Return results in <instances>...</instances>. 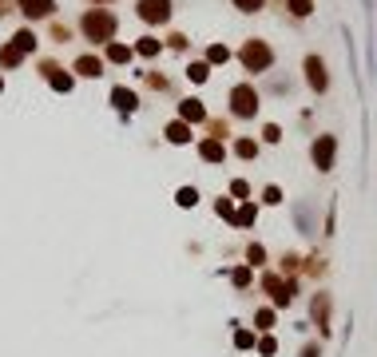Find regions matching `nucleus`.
Masks as SVG:
<instances>
[{"label":"nucleus","instance_id":"1","mask_svg":"<svg viewBox=\"0 0 377 357\" xmlns=\"http://www.w3.org/2000/svg\"><path fill=\"white\" fill-rule=\"evenodd\" d=\"M76 32L88 40L91 48H108L111 40L119 36V16L111 8H84L76 20Z\"/></svg>","mask_w":377,"mask_h":357},{"label":"nucleus","instance_id":"2","mask_svg":"<svg viewBox=\"0 0 377 357\" xmlns=\"http://www.w3.org/2000/svg\"><path fill=\"white\" fill-rule=\"evenodd\" d=\"M258 290L270 298L274 310H286V306H294V298H298V278H286V274H278V270H262Z\"/></svg>","mask_w":377,"mask_h":357},{"label":"nucleus","instance_id":"3","mask_svg":"<svg viewBox=\"0 0 377 357\" xmlns=\"http://www.w3.org/2000/svg\"><path fill=\"white\" fill-rule=\"evenodd\" d=\"M238 64H242V72H250V76H266V72L274 68V48H270L262 36H250V40H242V48H238Z\"/></svg>","mask_w":377,"mask_h":357},{"label":"nucleus","instance_id":"4","mask_svg":"<svg viewBox=\"0 0 377 357\" xmlns=\"http://www.w3.org/2000/svg\"><path fill=\"white\" fill-rule=\"evenodd\" d=\"M227 103H230V119H254L258 111H262V96H258V88L250 79H242V84L230 88Z\"/></svg>","mask_w":377,"mask_h":357},{"label":"nucleus","instance_id":"5","mask_svg":"<svg viewBox=\"0 0 377 357\" xmlns=\"http://www.w3.org/2000/svg\"><path fill=\"white\" fill-rule=\"evenodd\" d=\"M135 16L147 28H167L175 20V0H135Z\"/></svg>","mask_w":377,"mask_h":357},{"label":"nucleus","instance_id":"6","mask_svg":"<svg viewBox=\"0 0 377 357\" xmlns=\"http://www.w3.org/2000/svg\"><path fill=\"white\" fill-rule=\"evenodd\" d=\"M36 68H40V79H44L52 91H60V96H72V91H76V72L64 68L60 60H40Z\"/></svg>","mask_w":377,"mask_h":357},{"label":"nucleus","instance_id":"7","mask_svg":"<svg viewBox=\"0 0 377 357\" xmlns=\"http://www.w3.org/2000/svg\"><path fill=\"white\" fill-rule=\"evenodd\" d=\"M310 163L317 167V175H330L334 163H337V135H330V131L314 135V143H310Z\"/></svg>","mask_w":377,"mask_h":357},{"label":"nucleus","instance_id":"8","mask_svg":"<svg viewBox=\"0 0 377 357\" xmlns=\"http://www.w3.org/2000/svg\"><path fill=\"white\" fill-rule=\"evenodd\" d=\"M290 218H294V230L302 238L317 234V203L314 198H298V203H290Z\"/></svg>","mask_w":377,"mask_h":357},{"label":"nucleus","instance_id":"9","mask_svg":"<svg viewBox=\"0 0 377 357\" xmlns=\"http://www.w3.org/2000/svg\"><path fill=\"white\" fill-rule=\"evenodd\" d=\"M330 317H334V294L330 290H317L314 298H310V322L317 326V334L322 337H330Z\"/></svg>","mask_w":377,"mask_h":357},{"label":"nucleus","instance_id":"10","mask_svg":"<svg viewBox=\"0 0 377 357\" xmlns=\"http://www.w3.org/2000/svg\"><path fill=\"white\" fill-rule=\"evenodd\" d=\"M302 68H306V88L314 91V96H326V91H330V72H326V60L317 56V52H310V56L302 60Z\"/></svg>","mask_w":377,"mask_h":357},{"label":"nucleus","instance_id":"11","mask_svg":"<svg viewBox=\"0 0 377 357\" xmlns=\"http://www.w3.org/2000/svg\"><path fill=\"white\" fill-rule=\"evenodd\" d=\"M108 103L116 108L119 119H131V115L139 111V103H143V99H139L135 88H128V84H116V88L108 91Z\"/></svg>","mask_w":377,"mask_h":357},{"label":"nucleus","instance_id":"12","mask_svg":"<svg viewBox=\"0 0 377 357\" xmlns=\"http://www.w3.org/2000/svg\"><path fill=\"white\" fill-rule=\"evenodd\" d=\"M56 0H16V12L24 16V24H32L36 28L40 20H56Z\"/></svg>","mask_w":377,"mask_h":357},{"label":"nucleus","instance_id":"13","mask_svg":"<svg viewBox=\"0 0 377 357\" xmlns=\"http://www.w3.org/2000/svg\"><path fill=\"white\" fill-rule=\"evenodd\" d=\"M175 119H183V123H191V128H203L210 119V111H207V103L198 96H183L179 99V108H175Z\"/></svg>","mask_w":377,"mask_h":357},{"label":"nucleus","instance_id":"14","mask_svg":"<svg viewBox=\"0 0 377 357\" xmlns=\"http://www.w3.org/2000/svg\"><path fill=\"white\" fill-rule=\"evenodd\" d=\"M72 72H76V79H99L108 72V60L99 56V52H84V56L72 60Z\"/></svg>","mask_w":377,"mask_h":357},{"label":"nucleus","instance_id":"15","mask_svg":"<svg viewBox=\"0 0 377 357\" xmlns=\"http://www.w3.org/2000/svg\"><path fill=\"white\" fill-rule=\"evenodd\" d=\"M163 139H167L171 147H191L195 143V128L183 123V119H171V123H163Z\"/></svg>","mask_w":377,"mask_h":357},{"label":"nucleus","instance_id":"16","mask_svg":"<svg viewBox=\"0 0 377 357\" xmlns=\"http://www.w3.org/2000/svg\"><path fill=\"white\" fill-rule=\"evenodd\" d=\"M195 151H198V159H203V163H223V159L230 155V147L227 143H223V139H210V135H203L195 143Z\"/></svg>","mask_w":377,"mask_h":357},{"label":"nucleus","instance_id":"17","mask_svg":"<svg viewBox=\"0 0 377 357\" xmlns=\"http://www.w3.org/2000/svg\"><path fill=\"white\" fill-rule=\"evenodd\" d=\"M99 56L108 60V64H116V68H128L131 60H135V48H131V44H123V40H111Z\"/></svg>","mask_w":377,"mask_h":357},{"label":"nucleus","instance_id":"18","mask_svg":"<svg viewBox=\"0 0 377 357\" xmlns=\"http://www.w3.org/2000/svg\"><path fill=\"white\" fill-rule=\"evenodd\" d=\"M258 151H262V143H258L254 135H238L235 143H230V155H235V159H242V163H254V159H258Z\"/></svg>","mask_w":377,"mask_h":357},{"label":"nucleus","instance_id":"19","mask_svg":"<svg viewBox=\"0 0 377 357\" xmlns=\"http://www.w3.org/2000/svg\"><path fill=\"white\" fill-rule=\"evenodd\" d=\"M258 222V203L254 198H242V203H238V210H235V222H230V227L235 230H250Z\"/></svg>","mask_w":377,"mask_h":357},{"label":"nucleus","instance_id":"20","mask_svg":"<svg viewBox=\"0 0 377 357\" xmlns=\"http://www.w3.org/2000/svg\"><path fill=\"white\" fill-rule=\"evenodd\" d=\"M131 48H135L139 60H159V56H163V40H159L155 32H147V36H139Z\"/></svg>","mask_w":377,"mask_h":357},{"label":"nucleus","instance_id":"21","mask_svg":"<svg viewBox=\"0 0 377 357\" xmlns=\"http://www.w3.org/2000/svg\"><path fill=\"white\" fill-rule=\"evenodd\" d=\"M230 329H235V334H230V346H235L238 353H247V349L258 346V334H254L250 326H238V322H230Z\"/></svg>","mask_w":377,"mask_h":357},{"label":"nucleus","instance_id":"22","mask_svg":"<svg viewBox=\"0 0 377 357\" xmlns=\"http://www.w3.org/2000/svg\"><path fill=\"white\" fill-rule=\"evenodd\" d=\"M9 44H16L20 52H24V56H32V52L40 48V36H36V28H32V24H24V28H16L12 32V40Z\"/></svg>","mask_w":377,"mask_h":357},{"label":"nucleus","instance_id":"23","mask_svg":"<svg viewBox=\"0 0 377 357\" xmlns=\"http://www.w3.org/2000/svg\"><path fill=\"white\" fill-rule=\"evenodd\" d=\"M24 52L16 48V44H9V40H4V44H0V72H16L20 64H24Z\"/></svg>","mask_w":377,"mask_h":357},{"label":"nucleus","instance_id":"24","mask_svg":"<svg viewBox=\"0 0 377 357\" xmlns=\"http://www.w3.org/2000/svg\"><path fill=\"white\" fill-rule=\"evenodd\" d=\"M139 76H143V84H147L151 91H163V96H171V88H175V84H171L159 68H147V72H139Z\"/></svg>","mask_w":377,"mask_h":357},{"label":"nucleus","instance_id":"25","mask_svg":"<svg viewBox=\"0 0 377 357\" xmlns=\"http://www.w3.org/2000/svg\"><path fill=\"white\" fill-rule=\"evenodd\" d=\"M274 322H278V310L274 306H258L254 310V334H270Z\"/></svg>","mask_w":377,"mask_h":357},{"label":"nucleus","instance_id":"26","mask_svg":"<svg viewBox=\"0 0 377 357\" xmlns=\"http://www.w3.org/2000/svg\"><path fill=\"white\" fill-rule=\"evenodd\" d=\"M227 278H230V286H235V290H250V282H254V270H250L247 262H238V266L230 270Z\"/></svg>","mask_w":377,"mask_h":357},{"label":"nucleus","instance_id":"27","mask_svg":"<svg viewBox=\"0 0 377 357\" xmlns=\"http://www.w3.org/2000/svg\"><path fill=\"white\" fill-rule=\"evenodd\" d=\"M203 60H207L210 68H227V64H230V48H227V44H210Z\"/></svg>","mask_w":377,"mask_h":357},{"label":"nucleus","instance_id":"28","mask_svg":"<svg viewBox=\"0 0 377 357\" xmlns=\"http://www.w3.org/2000/svg\"><path fill=\"white\" fill-rule=\"evenodd\" d=\"M210 72H215V68H210L207 60H191V64H187V79H191V84H207Z\"/></svg>","mask_w":377,"mask_h":357},{"label":"nucleus","instance_id":"29","mask_svg":"<svg viewBox=\"0 0 377 357\" xmlns=\"http://www.w3.org/2000/svg\"><path fill=\"white\" fill-rule=\"evenodd\" d=\"M266 246H262V242H247V266L250 270H262V266H266Z\"/></svg>","mask_w":377,"mask_h":357},{"label":"nucleus","instance_id":"30","mask_svg":"<svg viewBox=\"0 0 377 357\" xmlns=\"http://www.w3.org/2000/svg\"><path fill=\"white\" fill-rule=\"evenodd\" d=\"M298 270H302V254H294V250H286V254L278 258V274H286V278H294Z\"/></svg>","mask_w":377,"mask_h":357},{"label":"nucleus","instance_id":"31","mask_svg":"<svg viewBox=\"0 0 377 357\" xmlns=\"http://www.w3.org/2000/svg\"><path fill=\"white\" fill-rule=\"evenodd\" d=\"M203 128H207V135H210V139H223V143L230 139V123H227V119H218V115H210L207 123H203Z\"/></svg>","mask_w":377,"mask_h":357},{"label":"nucleus","instance_id":"32","mask_svg":"<svg viewBox=\"0 0 377 357\" xmlns=\"http://www.w3.org/2000/svg\"><path fill=\"white\" fill-rule=\"evenodd\" d=\"M175 207L195 210V207H198V187H179V191H175Z\"/></svg>","mask_w":377,"mask_h":357},{"label":"nucleus","instance_id":"33","mask_svg":"<svg viewBox=\"0 0 377 357\" xmlns=\"http://www.w3.org/2000/svg\"><path fill=\"white\" fill-rule=\"evenodd\" d=\"M235 210L238 207H235V198H230V195H218L215 198V215L223 218V222H235Z\"/></svg>","mask_w":377,"mask_h":357},{"label":"nucleus","instance_id":"34","mask_svg":"<svg viewBox=\"0 0 377 357\" xmlns=\"http://www.w3.org/2000/svg\"><path fill=\"white\" fill-rule=\"evenodd\" d=\"M282 203H286L282 187H278V183H266V187H262V207H282Z\"/></svg>","mask_w":377,"mask_h":357},{"label":"nucleus","instance_id":"35","mask_svg":"<svg viewBox=\"0 0 377 357\" xmlns=\"http://www.w3.org/2000/svg\"><path fill=\"white\" fill-rule=\"evenodd\" d=\"M302 270H306L310 278H322V274H326V258H322V254H306V258H302Z\"/></svg>","mask_w":377,"mask_h":357},{"label":"nucleus","instance_id":"36","mask_svg":"<svg viewBox=\"0 0 377 357\" xmlns=\"http://www.w3.org/2000/svg\"><path fill=\"white\" fill-rule=\"evenodd\" d=\"M72 36H76V28H72V24H64V20H52V40H56V44H68Z\"/></svg>","mask_w":377,"mask_h":357},{"label":"nucleus","instance_id":"37","mask_svg":"<svg viewBox=\"0 0 377 357\" xmlns=\"http://www.w3.org/2000/svg\"><path fill=\"white\" fill-rule=\"evenodd\" d=\"M254 349H258V357H274V353H278V337H274V334H262Z\"/></svg>","mask_w":377,"mask_h":357},{"label":"nucleus","instance_id":"38","mask_svg":"<svg viewBox=\"0 0 377 357\" xmlns=\"http://www.w3.org/2000/svg\"><path fill=\"white\" fill-rule=\"evenodd\" d=\"M286 8H290V16L306 20L310 12H314V0H286Z\"/></svg>","mask_w":377,"mask_h":357},{"label":"nucleus","instance_id":"39","mask_svg":"<svg viewBox=\"0 0 377 357\" xmlns=\"http://www.w3.org/2000/svg\"><path fill=\"white\" fill-rule=\"evenodd\" d=\"M163 48H171V52H187V48H191V40L183 36V32H171V36L163 40Z\"/></svg>","mask_w":377,"mask_h":357},{"label":"nucleus","instance_id":"40","mask_svg":"<svg viewBox=\"0 0 377 357\" xmlns=\"http://www.w3.org/2000/svg\"><path fill=\"white\" fill-rule=\"evenodd\" d=\"M227 195L242 203V198H250V183H247V178H230V191H227Z\"/></svg>","mask_w":377,"mask_h":357},{"label":"nucleus","instance_id":"41","mask_svg":"<svg viewBox=\"0 0 377 357\" xmlns=\"http://www.w3.org/2000/svg\"><path fill=\"white\" fill-rule=\"evenodd\" d=\"M322 227H326V230H322L326 238L337 234V203H330V207H326V222H322Z\"/></svg>","mask_w":377,"mask_h":357},{"label":"nucleus","instance_id":"42","mask_svg":"<svg viewBox=\"0 0 377 357\" xmlns=\"http://www.w3.org/2000/svg\"><path fill=\"white\" fill-rule=\"evenodd\" d=\"M238 12H247V16H254V12H262L266 8V0H230Z\"/></svg>","mask_w":377,"mask_h":357},{"label":"nucleus","instance_id":"43","mask_svg":"<svg viewBox=\"0 0 377 357\" xmlns=\"http://www.w3.org/2000/svg\"><path fill=\"white\" fill-rule=\"evenodd\" d=\"M262 143H282V128L278 123H262Z\"/></svg>","mask_w":377,"mask_h":357},{"label":"nucleus","instance_id":"44","mask_svg":"<svg viewBox=\"0 0 377 357\" xmlns=\"http://www.w3.org/2000/svg\"><path fill=\"white\" fill-rule=\"evenodd\" d=\"M298 357H322V341H306V346L298 349Z\"/></svg>","mask_w":377,"mask_h":357},{"label":"nucleus","instance_id":"45","mask_svg":"<svg viewBox=\"0 0 377 357\" xmlns=\"http://www.w3.org/2000/svg\"><path fill=\"white\" fill-rule=\"evenodd\" d=\"M16 12V0H0V20H9Z\"/></svg>","mask_w":377,"mask_h":357},{"label":"nucleus","instance_id":"46","mask_svg":"<svg viewBox=\"0 0 377 357\" xmlns=\"http://www.w3.org/2000/svg\"><path fill=\"white\" fill-rule=\"evenodd\" d=\"M108 4H116V0H88V8H108Z\"/></svg>","mask_w":377,"mask_h":357},{"label":"nucleus","instance_id":"47","mask_svg":"<svg viewBox=\"0 0 377 357\" xmlns=\"http://www.w3.org/2000/svg\"><path fill=\"white\" fill-rule=\"evenodd\" d=\"M0 91H4V72H0Z\"/></svg>","mask_w":377,"mask_h":357}]
</instances>
